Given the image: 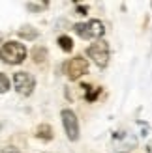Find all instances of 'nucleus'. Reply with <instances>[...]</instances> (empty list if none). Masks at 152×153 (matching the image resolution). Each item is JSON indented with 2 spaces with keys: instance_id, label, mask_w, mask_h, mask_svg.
Here are the masks:
<instances>
[{
  "instance_id": "nucleus-1",
  "label": "nucleus",
  "mask_w": 152,
  "mask_h": 153,
  "mask_svg": "<svg viewBox=\"0 0 152 153\" xmlns=\"http://www.w3.org/2000/svg\"><path fill=\"white\" fill-rule=\"evenodd\" d=\"M25 58H26V47L19 41H8L0 49V60L4 64L17 65L21 62H25Z\"/></svg>"
},
{
  "instance_id": "nucleus-2",
  "label": "nucleus",
  "mask_w": 152,
  "mask_h": 153,
  "mask_svg": "<svg viewBox=\"0 0 152 153\" xmlns=\"http://www.w3.org/2000/svg\"><path fill=\"white\" fill-rule=\"evenodd\" d=\"M73 32L77 34L83 39H102V36L105 34V28H103V22L92 19V21H87V22H77L73 25Z\"/></svg>"
},
{
  "instance_id": "nucleus-3",
  "label": "nucleus",
  "mask_w": 152,
  "mask_h": 153,
  "mask_svg": "<svg viewBox=\"0 0 152 153\" xmlns=\"http://www.w3.org/2000/svg\"><path fill=\"white\" fill-rule=\"evenodd\" d=\"M109 43L103 41V39H98L96 43H92L90 47L87 49V56L92 60V62L98 65V67H107L109 64Z\"/></svg>"
},
{
  "instance_id": "nucleus-4",
  "label": "nucleus",
  "mask_w": 152,
  "mask_h": 153,
  "mask_svg": "<svg viewBox=\"0 0 152 153\" xmlns=\"http://www.w3.org/2000/svg\"><path fill=\"white\" fill-rule=\"evenodd\" d=\"M60 116H62V125H64L66 136L71 142L79 140V120H77V116H75V112L70 110V108H64L62 112H60Z\"/></svg>"
},
{
  "instance_id": "nucleus-5",
  "label": "nucleus",
  "mask_w": 152,
  "mask_h": 153,
  "mask_svg": "<svg viewBox=\"0 0 152 153\" xmlns=\"http://www.w3.org/2000/svg\"><path fill=\"white\" fill-rule=\"evenodd\" d=\"M13 86H15V90H17V94L26 97V95H30L34 91L36 79L30 73H26V71H19V73L13 75Z\"/></svg>"
},
{
  "instance_id": "nucleus-6",
  "label": "nucleus",
  "mask_w": 152,
  "mask_h": 153,
  "mask_svg": "<svg viewBox=\"0 0 152 153\" xmlns=\"http://www.w3.org/2000/svg\"><path fill=\"white\" fill-rule=\"evenodd\" d=\"M88 71V60L83 56H75L66 64V75L70 80H77Z\"/></svg>"
},
{
  "instance_id": "nucleus-7",
  "label": "nucleus",
  "mask_w": 152,
  "mask_h": 153,
  "mask_svg": "<svg viewBox=\"0 0 152 153\" xmlns=\"http://www.w3.org/2000/svg\"><path fill=\"white\" fill-rule=\"evenodd\" d=\"M113 140H115L122 149H132V148L137 146V138H135L132 133H122V131H118V133L113 134Z\"/></svg>"
},
{
  "instance_id": "nucleus-8",
  "label": "nucleus",
  "mask_w": 152,
  "mask_h": 153,
  "mask_svg": "<svg viewBox=\"0 0 152 153\" xmlns=\"http://www.w3.org/2000/svg\"><path fill=\"white\" fill-rule=\"evenodd\" d=\"M19 37H23V39H26V41H34L38 37V30L30 25H25V26L19 28Z\"/></svg>"
},
{
  "instance_id": "nucleus-9",
  "label": "nucleus",
  "mask_w": 152,
  "mask_h": 153,
  "mask_svg": "<svg viewBox=\"0 0 152 153\" xmlns=\"http://www.w3.org/2000/svg\"><path fill=\"white\" fill-rule=\"evenodd\" d=\"M36 136H38V138H41V140H51L53 138V129H51V125H47V123L40 125V127H38Z\"/></svg>"
},
{
  "instance_id": "nucleus-10",
  "label": "nucleus",
  "mask_w": 152,
  "mask_h": 153,
  "mask_svg": "<svg viewBox=\"0 0 152 153\" xmlns=\"http://www.w3.org/2000/svg\"><path fill=\"white\" fill-rule=\"evenodd\" d=\"M56 41H58L60 49H62L64 52H70V51L73 49V39H71L70 36H60V37H58Z\"/></svg>"
},
{
  "instance_id": "nucleus-11",
  "label": "nucleus",
  "mask_w": 152,
  "mask_h": 153,
  "mask_svg": "<svg viewBox=\"0 0 152 153\" xmlns=\"http://www.w3.org/2000/svg\"><path fill=\"white\" fill-rule=\"evenodd\" d=\"M32 56H34L36 64H41V62H45V58H47V49L45 47H34Z\"/></svg>"
},
{
  "instance_id": "nucleus-12",
  "label": "nucleus",
  "mask_w": 152,
  "mask_h": 153,
  "mask_svg": "<svg viewBox=\"0 0 152 153\" xmlns=\"http://www.w3.org/2000/svg\"><path fill=\"white\" fill-rule=\"evenodd\" d=\"M81 88H85V91H87V101L88 103H92L94 99L100 95V88H92V86H88V84H85V86H81Z\"/></svg>"
},
{
  "instance_id": "nucleus-13",
  "label": "nucleus",
  "mask_w": 152,
  "mask_h": 153,
  "mask_svg": "<svg viewBox=\"0 0 152 153\" xmlns=\"http://www.w3.org/2000/svg\"><path fill=\"white\" fill-rule=\"evenodd\" d=\"M45 7H49V2H28L26 4V10L28 11H41Z\"/></svg>"
},
{
  "instance_id": "nucleus-14",
  "label": "nucleus",
  "mask_w": 152,
  "mask_h": 153,
  "mask_svg": "<svg viewBox=\"0 0 152 153\" xmlns=\"http://www.w3.org/2000/svg\"><path fill=\"white\" fill-rule=\"evenodd\" d=\"M8 90H10V79L4 73H0V94H6Z\"/></svg>"
},
{
  "instance_id": "nucleus-15",
  "label": "nucleus",
  "mask_w": 152,
  "mask_h": 153,
  "mask_svg": "<svg viewBox=\"0 0 152 153\" xmlns=\"http://www.w3.org/2000/svg\"><path fill=\"white\" fill-rule=\"evenodd\" d=\"M0 153H21V151H19L17 148H13V146H8V148H4Z\"/></svg>"
},
{
  "instance_id": "nucleus-16",
  "label": "nucleus",
  "mask_w": 152,
  "mask_h": 153,
  "mask_svg": "<svg viewBox=\"0 0 152 153\" xmlns=\"http://www.w3.org/2000/svg\"><path fill=\"white\" fill-rule=\"evenodd\" d=\"M87 13V6H77V15H85Z\"/></svg>"
},
{
  "instance_id": "nucleus-17",
  "label": "nucleus",
  "mask_w": 152,
  "mask_h": 153,
  "mask_svg": "<svg viewBox=\"0 0 152 153\" xmlns=\"http://www.w3.org/2000/svg\"><path fill=\"white\" fill-rule=\"evenodd\" d=\"M147 153H152V142H148V146H147Z\"/></svg>"
},
{
  "instance_id": "nucleus-18",
  "label": "nucleus",
  "mask_w": 152,
  "mask_h": 153,
  "mask_svg": "<svg viewBox=\"0 0 152 153\" xmlns=\"http://www.w3.org/2000/svg\"><path fill=\"white\" fill-rule=\"evenodd\" d=\"M0 41H2V36H0Z\"/></svg>"
}]
</instances>
